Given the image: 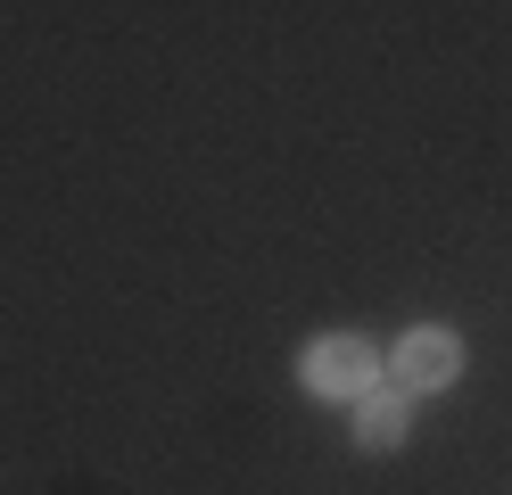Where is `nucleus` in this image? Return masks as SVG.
I'll return each mask as SVG.
<instances>
[{
  "label": "nucleus",
  "instance_id": "nucleus-1",
  "mask_svg": "<svg viewBox=\"0 0 512 495\" xmlns=\"http://www.w3.org/2000/svg\"><path fill=\"white\" fill-rule=\"evenodd\" d=\"M298 380L314 388V396H372V380H380V355L364 347V339H314L306 355H298Z\"/></svg>",
  "mask_w": 512,
  "mask_h": 495
},
{
  "label": "nucleus",
  "instance_id": "nucleus-2",
  "mask_svg": "<svg viewBox=\"0 0 512 495\" xmlns=\"http://www.w3.org/2000/svg\"><path fill=\"white\" fill-rule=\"evenodd\" d=\"M455 372H463V347L446 339V330H413L397 347V380L405 388H455Z\"/></svg>",
  "mask_w": 512,
  "mask_h": 495
},
{
  "label": "nucleus",
  "instance_id": "nucleus-3",
  "mask_svg": "<svg viewBox=\"0 0 512 495\" xmlns=\"http://www.w3.org/2000/svg\"><path fill=\"white\" fill-rule=\"evenodd\" d=\"M356 438L372 446V454H389V446H405V405H397V396H356Z\"/></svg>",
  "mask_w": 512,
  "mask_h": 495
}]
</instances>
